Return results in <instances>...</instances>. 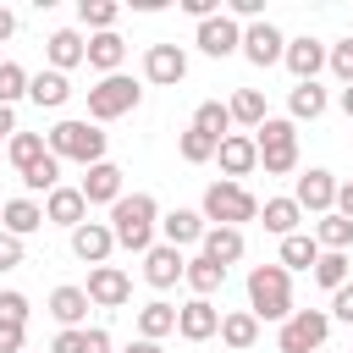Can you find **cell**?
<instances>
[{
	"label": "cell",
	"instance_id": "cell-47",
	"mask_svg": "<svg viewBox=\"0 0 353 353\" xmlns=\"http://www.w3.org/2000/svg\"><path fill=\"white\" fill-rule=\"evenodd\" d=\"M88 331V325H83ZM83 331H61L55 342H50V353H83Z\"/></svg>",
	"mask_w": 353,
	"mask_h": 353
},
{
	"label": "cell",
	"instance_id": "cell-3",
	"mask_svg": "<svg viewBox=\"0 0 353 353\" xmlns=\"http://www.w3.org/2000/svg\"><path fill=\"white\" fill-rule=\"evenodd\" d=\"M44 143H50L55 160H77V165H99L105 160V132L94 121H55L44 132Z\"/></svg>",
	"mask_w": 353,
	"mask_h": 353
},
{
	"label": "cell",
	"instance_id": "cell-29",
	"mask_svg": "<svg viewBox=\"0 0 353 353\" xmlns=\"http://www.w3.org/2000/svg\"><path fill=\"white\" fill-rule=\"evenodd\" d=\"M221 342H226L232 353H248V347L259 342V320H254L248 309H237V314H221Z\"/></svg>",
	"mask_w": 353,
	"mask_h": 353
},
{
	"label": "cell",
	"instance_id": "cell-16",
	"mask_svg": "<svg viewBox=\"0 0 353 353\" xmlns=\"http://www.w3.org/2000/svg\"><path fill=\"white\" fill-rule=\"evenodd\" d=\"M44 61H50V72H72V66H83V61H88L83 33H77V28H55V33L44 39Z\"/></svg>",
	"mask_w": 353,
	"mask_h": 353
},
{
	"label": "cell",
	"instance_id": "cell-17",
	"mask_svg": "<svg viewBox=\"0 0 353 353\" xmlns=\"http://www.w3.org/2000/svg\"><path fill=\"white\" fill-rule=\"evenodd\" d=\"M325 55H331V50H325L320 39H309V33H303V39H287V55H281V61H287V72H292L298 83H314V77H320V66H325Z\"/></svg>",
	"mask_w": 353,
	"mask_h": 353
},
{
	"label": "cell",
	"instance_id": "cell-35",
	"mask_svg": "<svg viewBox=\"0 0 353 353\" xmlns=\"http://www.w3.org/2000/svg\"><path fill=\"white\" fill-rule=\"evenodd\" d=\"M193 127H199L204 138H215V143H221V138H232V110H226L221 99H204V105L193 110Z\"/></svg>",
	"mask_w": 353,
	"mask_h": 353
},
{
	"label": "cell",
	"instance_id": "cell-32",
	"mask_svg": "<svg viewBox=\"0 0 353 353\" xmlns=\"http://www.w3.org/2000/svg\"><path fill=\"white\" fill-rule=\"evenodd\" d=\"M314 243L325 248V254H347V243H353V221L347 215H320V226H314Z\"/></svg>",
	"mask_w": 353,
	"mask_h": 353
},
{
	"label": "cell",
	"instance_id": "cell-9",
	"mask_svg": "<svg viewBox=\"0 0 353 353\" xmlns=\"http://www.w3.org/2000/svg\"><path fill=\"white\" fill-rule=\"evenodd\" d=\"M336 188H342V182H336L331 171H320V165H314V171H303V176H298V188H292V199H298V210H314V215H331V210H336Z\"/></svg>",
	"mask_w": 353,
	"mask_h": 353
},
{
	"label": "cell",
	"instance_id": "cell-44",
	"mask_svg": "<svg viewBox=\"0 0 353 353\" xmlns=\"http://www.w3.org/2000/svg\"><path fill=\"white\" fill-rule=\"evenodd\" d=\"M22 342H28V325H11V320H0V353H28Z\"/></svg>",
	"mask_w": 353,
	"mask_h": 353
},
{
	"label": "cell",
	"instance_id": "cell-6",
	"mask_svg": "<svg viewBox=\"0 0 353 353\" xmlns=\"http://www.w3.org/2000/svg\"><path fill=\"white\" fill-rule=\"evenodd\" d=\"M138 99H143V88L132 83V77H99L94 88H88V121H116V116H127V110H138Z\"/></svg>",
	"mask_w": 353,
	"mask_h": 353
},
{
	"label": "cell",
	"instance_id": "cell-8",
	"mask_svg": "<svg viewBox=\"0 0 353 353\" xmlns=\"http://www.w3.org/2000/svg\"><path fill=\"white\" fill-rule=\"evenodd\" d=\"M83 292H88V303H99V309H121V303L132 298V281H127L121 265H94Z\"/></svg>",
	"mask_w": 353,
	"mask_h": 353
},
{
	"label": "cell",
	"instance_id": "cell-42",
	"mask_svg": "<svg viewBox=\"0 0 353 353\" xmlns=\"http://www.w3.org/2000/svg\"><path fill=\"white\" fill-rule=\"evenodd\" d=\"M28 314H33L28 292H0V320H11V325H28Z\"/></svg>",
	"mask_w": 353,
	"mask_h": 353
},
{
	"label": "cell",
	"instance_id": "cell-31",
	"mask_svg": "<svg viewBox=\"0 0 353 353\" xmlns=\"http://www.w3.org/2000/svg\"><path fill=\"white\" fill-rule=\"evenodd\" d=\"M171 331H176V309H171V303L154 298V303L138 309V336H143V342H160V336H171Z\"/></svg>",
	"mask_w": 353,
	"mask_h": 353
},
{
	"label": "cell",
	"instance_id": "cell-45",
	"mask_svg": "<svg viewBox=\"0 0 353 353\" xmlns=\"http://www.w3.org/2000/svg\"><path fill=\"white\" fill-rule=\"evenodd\" d=\"M17 265H22V237L0 232V270H17Z\"/></svg>",
	"mask_w": 353,
	"mask_h": 353
},
{
	"label": "cell",
	"instance_id": "cell-53",
	"mask_svg": "<svg viewBox=\"0 0 353 353\" xmlns=\"http://www.w3.org/2000/svg\"><path fill=\"white\" fill-rule=\"evenodd\" d=\"M121 353H165V347H160V342H143V336H138V342H127Z\"/></svg>",
	"mask_w": 353,
	"mask_h": 353
},
{
	"label": "cell",
	"instance_id": "cell-12",
	"mask_svg": "<svg viewBox=\"0 0 353 353\" xmlns=\"http://www.w3.org/2000/svg\"><path fill=\"white\" fill-rule=\"evenodd\" d=\"M193 44H199L204 55H215V61H221V55H232V50H243V28H237V22H232V17L221 11V17H210V22H199V33H193Z\"/></svg>",
	"mask_w": 353,
	"mask_h": 353
},
{
	"label": "cell",
	"instance_id": "cell-24",
	"mask_svg": "<svg viewBox=\"0 0 353 353\" xmlns=\"http://www.w3.org/2000/svg\"><path fill=\"white\" fill-rule=\"evenodd\" d=\"M160 232H165V243H171V248H188V243H204V232H210V226H204V215H199V210H171V215L160 221Z\"/></svg>",
	"mask_w": 353,
	"mask_h": 353
},
{
	"label": "cell",
	"instance_id": "cell-19",
	"mask_svg": "<svg viewBox=\"0 0 353 353\" xmlns=\"http://www.w3.org/2000/svg\"><path fill=\"white\" fill-rule=\"evenodd\" d=\"M44 221H55V226H66V232H77L83 221H88V199H83V188H55L50 199H44Z\"/></svg>",
	"mask_w": 353,
	"mask_h": 353
},
{
	"label": "cell",
	"instance_id": "cell-30",
	"mask_svg": "<svg viewBox=\"0 0 353 353\" xmlns=\"http://www.w3.org/2000/svg\"><path fill=\"white\" fill-rule=\"evenodd\" d=\"M314 259H320V243L309 237V232H292V237H281V270H314Z\"/></svg>",
	"mask_w": 353,
	"mask_h": 353
},
{
	"label": "cell",
	"instance_id": "cell-4",
	"mask_svg": "<svg viewBox=\"0 0 353 353\" xmlns=\"http://www.w3.org/2000/svg\"><path fill=\"white\" fill-rule=\"evenodd\" d=\"M204 221L243 232V221H259V199H254L243 182H226V176H221V182L204 188Z\"/></svg>",
	"mask_w": 353,
	"mask_h": 353
},
{
	"label": "cell",
	"instance_id": "cell-27",
	"mask_svg": "<svg viewBox=\"0 0 353 353\" xmlns=\"http://www.w3.org/2000/svg\"><path fill=\"white\" fill-rule=\"evenodd\" d=\"M243 248H248V243H243L237 226H210V232H204V254H210L215 265H237Z\"/></svg>",
	"mask_w": 353,
	"mask_h": 353
},
{
	"label": "cell",
	"instance_id": "cell-2",
	"mask_svg": "<svg viewBox=\"0 0 353 353\" xmlns=\"http://www.w3.org/2000/svg\"><path fill=\"white\" fill-rule=\"evenodd\" d=\"M248 314L254 320H292V270L281 265H254L248 270Z\"/></svg>",
	"mask_w": 353,
	"mask_h": 353
},
{
	"label": "cell",
	"instance_id": "cell-21",
	"mask_svg": "<svg viewBox=\"0 0 353 353\" xmlns=\"http://www.w3.org/2000/svg\"><path fill=\"white\" fill-rule=\"evenodd\" d=\"M77 188H83L88 204H116V199H121V165L99 160V165H88V176H83Z\"/></svg>",
	"mask_w": 353,
	"mask_h": 353
},
{
	"label": "cell",
	"instance_id": "cell-49",
	"mask_svg": "<svg viewBox=\"0 0 353 353\" xmlns=\"http://www.w3.org/2000/svg\"><path fill=\"white\" fill-rule=\"evenodd\" d=\"M83 353H110V336H105L99 325H88V331H83Z\"/></svg>",
	"mask_w": 353,
	"mask_h": 353
},
{
	"label": "cell",
	"instance_id": "cell-28",
	"mask_svg": "<svg viewBox=\"0 0 353 353\" xmlns=\"http://www.w3.org/2000/svg\"><path fill=\"white\" fill-rule=\"evenodd\" d=\"M188 287H193V298H210V292H221V281H226V265H215L210 254H193L188 259V276H182Z\"/></svg>",
	"mask_w": 353,
	"mask_h": 353
},
{
	"label": "cell",
	"instance_id": "cell-7",
	"mask_svg": "<svg viewBox=\"0 0 353 353\" xmlns=\"http://www.w3.org/2000/svg\"><path fill=\"white\" fill-rule=\"evenodd\" d=\"M325 336H331V314L325 309H292V320L281 325L276 347L281 353H314V347H325Z\"/></svg>",
	"mask_w": 353,
	"mask_h": 353
},
{
	"label": "cell",
	"instance_id": "cell-55",
	"mask_svg": "<svg viewBox=\"0 0 353 353\" xmlns=\"http://www.w3.org/2000/svg\"><path fill=\"white\" fill-rule=\"evenodd\" d=\"M0 210H6V199H0Z\"/></svg>",
	"mask_w": 353,
	"mask_h": 353
},
{
	"label": "cell",
	"instance_id": "cell-18",
	"mask_svg": "<svg viewBox=\"0 0 353 353\" xmlns=\"http://www.w3.org/2000/svg\"><path fill=\"white\" fill-rule=\"evenodd\" d=\"M215 160H221V171H226V182H237V176H248V171L259 165V143H254L248 132H232V138H221V149H215Z\"/></svg>",
	"mask_w": 353,
	"mask_h": 353
},
{
	"label": "cell",
	"instance_id": "cell-40",
	"mask_svg": "<svg viewBox=\"0 0 353 353\" xmlns=\"http://www.w3.org/2000/svg\"><path fill=\"white\" fill-rule=\"evenodd\" d=\"M176 149H182V160H188V165H204V160H215V149H221V143H215V138H204L199 127H188V132L176 138Z\"/></svg>",
	"mask_w": 353,
	"mask_h": 353
},
{
	"label": "cell",
	"instance_id": "cell-22",
	"mask_svg": "<svg viewBox=\"0 0 353 353\" xmlns=\"http://www.w3.org/2000/svg\"><path fill=\"white\" fill-rule=\"evenodd\" d=\"M39 226H44V204H33L28 193H22V199H6V210H0V232L28 237V232H39Z\"/></svg>",
	"mask_w": 353,
	"mask_h": 353
},
{
	"label": "cell",
	"instance_id": "cell-54",
	"mask_svg": "<svg viewBox=\"0 0 353 353\" xmlns=\"http://www.w3.org/2000/svg\"><path fill=\"white\" fill-rule=\"evenodd\" d=\"M342 110H347V121H353V88H342Z\"/></svg>",
	"mask_w": 353,
	"mask_h": 353
},
{
	"label": "cell",
	"instance_id": "cell-5",
	"mask_svg": "<svg viewBox=\"0 0 353 353\" xmlns=\"http://www.w3.org/2000/svg\"><path fill=\"white\" fill-rule=\"evenodd\" d=\"M254 143H259V165H265V176H287V171H298V127H292V121L265 116V127L254 132Z\"/></svg>",
	"mask_w": 353,
	"mask_h": 353
},
{
	"label": "cell",
	"instance_id": "cell-51",
	"mask_svg": "<svg viewBox=\"0 0 353 353\" xmlns=\"http://www.w3.org/2000/svg\"><path fill=\"white\" fill-rule=\"evenodd\" d=\"M336 215H347V221H353V182H342V188H336Z\"/></svg>",
	"mask_w": 353,
	"mask_h": 353
},
{
	"label": "cell",
	"instance_id": "cell-10",
	"mask_svg": "<svg viewBox=\"0 0 353 353\" xmlns=\"http://www.w3.org/2000/svg\"><path fill=\"white\" fill-rule=\"evenodd\" d=\"M182 276H188V259H182V248H171V243H154V248L143 254V281H149L154 292L176 287Z\"/></svg>",
	"mask_w": 353,
	"mask_h": 353
},
{
	"label": "cell",
	"instance_id": "cell-13",
	"mask_svg": "<svg viewBox=\"0 0 353 353\" xmlns=\"http://www.w3.org/2000/svg\"><path fill=\"white\" fill-rule=\"evenodd\" d=\"M243 55H248L254 66H276V61L287 55L281 28H270V22H248V28H243Z\"/></svg>",
	"mask_w": 353,
	"mask_h": 353
},
{
	"label": "cell",
	"instance_id": "cell-43",
	"mask_svg": "<svg viewBox=\"0 0 353 353\" xmlns=\"http://www.w3.org/2000/svg\"><path fill=\"white\" fill-rule=\"evenodd\" d=\"M325 66L353 88V39H342V44H331V55H325Z\"/></svg>",
	"mask_w": 353,
	"mask_h": 353
},
{
	"label": "cell",
	"instance_id": "cell-14",
	"mask_svg": "<svg viewBox=\"0 0 353 353\" xmlns=\"http://www.w3.org/2000/svg\"><path fill=\"white\" fill-rule=\"evenodd\" d=\"M110 248H116L110 221H83V226L72 232V254H77L83 265H105V259H110Z\"/></svg>",
	"mask_w": 353,
	"mask_h": 353
},
{
	"label": "cell",
	"instance_id": "cell-50",
	"mask_svg": "<svg viewBox=\"0 0 353 353\" xmlns=\"http://www.w3.org/2000/svg\"><path fill=\"white\" fill-rule=\"evenodd\" d=\"M17 132H22V127H17V110H11V105H0V138H6V143H11V138H17Z\"/></svg>",
	"mask_w": 353,
	"mask_h": 353
},
{
	"label": "cell",
	"instance_id": "cell-15",
	"mask_svg": "<svg viewBox=\"0 0 353 353\" xmlns=\"http://www.w3.org/2000/svg\"><path fill=\"white\" fill-rule=\"evenodd\" d=\"M176 331H182L188 342H210V336L221 331V309H215L210 298H188V303L176 309Z\"/></svg>",
	"mask_w": 353,
	"mask_h": 353
},
{
	"label": "cell",
	"instance_id": "cell-23",
	"mask_svg": "<svg viewBox=\"0 0 353 353\" xmlns=\"http://www.w3.org/2000/svg\"><path fill=\"white\" fill-rule=\"evenodd\" d=\"M50 314L61 320V331H83V320H88V292H83V287H55V292H50Z\"/></svg>",
	"mask_w": 353,
	"mask_h": 353
},
{
	"label": "cell",
	"instance_id": "cell-52",
	"mask_svg": "<svg viewBox=\"0 0 353 353\" xmlns=\"http://www.w3.org/2000/svg\"><path fill=\"white\" fill-rule=\"evenodd\" d=\"M11 33H17V11H6V6H0V44H6Z\"/></svg>",
	"mask_w": 353,
	"mask_h": 353
},
{
	"label": "cell",
	"instance_id": "cell-38",
	"mask_svg": "<svg viewBox=\"0 0 353 353\" xmlns=\"http://www.w3.org/2000/svg\"><path fill=\"white\" fill-rule=\"evenodd\" d=\"M77 17H83V28H94V33H116L121 6H116V0H77Z\"/></svg>",
	"mask_w": 353,
	"mask_h": 353
},
{
	"label": "cell",
	"instance_id": "cell-1",
	"mask_svg": "<svg viewBox=\"0 0 353 353\" xmlns=\"http://www.w3.org/2000/svg\"><path fill=\"white\" fill-rule=\"evenodd\" d=\"M154 221H160L154 193H121V199L110 204V232H116V248L149 254V248H154Z\"/></svg>",
	"mask_w": 353,
	"mask_h": 353
},
{
	"label": "cell",
	"instance_id": "cell-36",
	"mask_svg": "<svg viewBox=\"0 0 353 353\" xmlns=\"http://www.w3.org/2000/svg\"><path fill=\"white\" fill-rule=\"evenodd\" d=\"M44 154H50V143H44L39 132H17V138L6 143V160H11L17 171H28V165H39Z\"/></svg>",
	"mask_w": 353,
	"mask_h": 353
},
{
	"label": "cell",
	"instance_id": "cell-26",
	"mask_svg": "<svg viewBox=\"0 0 353 353\" xmlns=\"http://www.w3.org/2000/svg\"><path fill=\"white\" fill-rule=\"evenodd\" d=\"M298 221H303L298 199H265V204H259V226H265V232H276V237H292V232H298Z\"/></svg>",
	"mask_w": 353,
	"mask_h": 353
},
{
	"label": "cell",
	"instance_id": "cell-48",
	"mask_svg": "<svg viewBox=\"0 0 353 353\" xmlns=\"http://www.w3.org/2000/svg\"><path fill=\"white\" fill-rule=\"evenodd\" d=\"M259 11H265V0H232V11H226V17H232V22H237V17L259 22Z\"/></svg>",
	"mask_w": 353,
	"mask_h": 353
},
{
	"label": "cell",
	"instance_id": "cell-25",
	"mask_svg": "<svg viewBox=\"0 0 353 353\" xmlns=\"http://www.w3.org/2000/svg\"><path fill=\"white\" fill-rule=\"evenodd\" d=\"M121 61H127V44H121V33H94V39H88V66H94V72L116 77V72H121Z\"/></svg>",
	"mask_w": 353,
	"mask_h": 353
},
{
	"label": "cell",
	"instance_id": "cell-34",
	"mask_svg": "<svg viewBox=\"0 0 353 353\" xmlns=\"http://www.w3.org/2000/svg\"><path fill=\"white\" fill-rule=\"evenodd\" d=\"M226 110H232V121H243V127H265V94L259 88H237L232 99H226Z\"/></svg>",
	"mask_w": 353,
	"mask_h": 353
},
{
	"label": "cell",
	"instance_id": "cell-39",
	"mask_svg": "<svg viewBox=\"0 0 353 353\" xmlns=\"http://www.w3.org/2000/svg\"><path fill=\"white\" fill-rule=\"evenodd\" d=\"M22 188H28V193H44V199H50V193L61 188V160H55V154H44L39 165H28V171H22Z\"/></svg>",
	"mask_w": 353,
	"mask_h": 353
},
{
	"label": "cell",
	"instance_id": "cell-20",
	"mask_svg": "<svg viewBox=\"0 0 353 353\" xmlns=\"http://www.w3.org/2000/svg\"><path fill=\"white\" fill-rule=\"evenodd\" d=\"M28 99H33L39 110H61V105L72 99L66 72H50V66H44V72H33V77H28Z\"/></svg>",
	"mask_w": 353,
	"mask_h": 353
},
{
	"label": "cell",
	"instance_id": "cell-33",
	"mask_svg": "<svg viewBox=\"0 0 353 353\" xmlns=\"http://www.w3.org/2000/svg\"><path fill=\"white\" fill-rule=\"evenodd\" d=\"M287 110H292V121H314V116H325V88H320V83H298V88L287 94Z\"/></svg>",
	"mask_w": 353,
	"mask_h": 353
},
{
	"label": "cell",
	"instance_id": "cell-11",
	"mask_svg": "<svg viewBox=\"0 0 353 353\" xmlns=\"http://www.w3.org/2000/svg\"><path fill=\"white\" fill-rule=\"evenodd\" d=\"M143 77L160 83V88H176V83L188 77V55H182L176 44H149V50H143Z\"/></svg>",
	"mask_w": 353,
	"mask_h": 353
},
{
	"label": "cell",
	"instance_id": "cell-41",
	"mask_svg": "<svg viewBox=\"0 0 353 353\" xmlns=\"http://www.w3.org/2000/svg\"><path fill=\"white\" fill-rule=\"evenodd\" d=\"M28 77H33V72H22L17 61H0V105H17V99L28 94Z\"/></svg>",
	"mask_w": 353,
	"mask_h": 353
},
{
	"label": "cell",
	"instance_id": "cell-46",
	"mask_svg": "<svg viewBox=\"0 0 353 353\" xmlns=\"http://www.w3.org/2000/svg\"><path fill=\"white\" fill-rule=\"evenodd\" d=\"M331 314H336V320H342V325H353V281H347V287H336V292H331Z\"/></svg>",
	"mask_w": 353,
	"mask_h": 353
},
{
	"label": "cell",
	"instance_id": "cell-37",
	"mask_svg": "<svg viewBox=\"0 0 353 353\" xmlns=\"http://www.w3.org/2000/svg\"><path fill=\"white\" fill-rule=\"evenodd\" d=\"M347 276H353V259H347V254H325V248H320V259H314V281H320L325 292H336V287H347Z\"/></svg>",
	"mask_w": 353,
	"mask_h": 353
}]
</instances>
